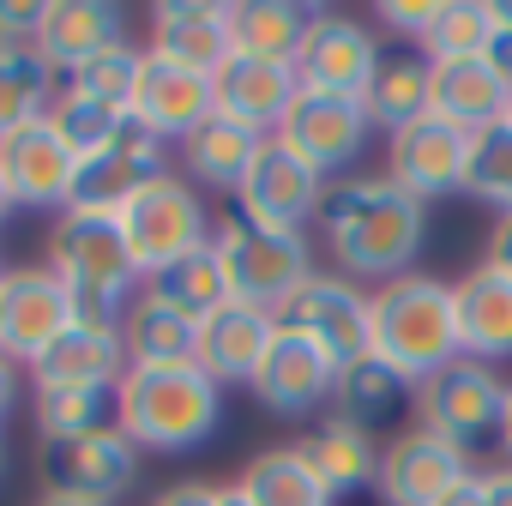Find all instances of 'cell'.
Wrapping results in <instances>:
<instances>
[{"mask_svg": "<svg viewBox=\"0 0 512 506\" xmlns=\"http://www.w3.org/2000/svg\"><path fill=\"white\" fill-rule=\"evenodd\" d=\"M145 25H151L145 37L151 55L193 67L205 79H217L235 55V0H157Z\"/></svg>", "mask_w": 512, "mask_h": 506, "instance_id": "cell-17", "label": "cell"}, {"mask_svg": "<svg viewBox=\"0 0 512 506\" xmlns=\"http://www.w3.org/2000/svg\"><path fill=\"white\" fill-rule=\"evenodd\" d=\"M235 488L253 506H332V494L320 488V476L308 470V458L296 446H266L253 452L235 476Z\"/></svg>", "mask_w": 512, "mask_h": 506, "instance_id": "cell-34", "label": "cell"}, {"mask_svg": "<svg viewBox=\"0 0 512 506\" xmlns=\"http://www.w3.org/2000/svg\"><path fill=\"white\" fill-rule=\"evenodd\" d=\"M464 193H476L482 205H494L500 217H512V127H494L470 145V181Z\"/></svg>", "mask_w": 512, "mask_h": 506, "instance_id": "cell-40", "label": "cell"}, {"mask_svg": "<svg viewBox=\"0 0 512 506\" xmlns=\"http://www.w3.org/2000/svg\"><path fill=\"white\" fill-rule=\"evenodd\" d=\"M476 476V464H470V452H458V446H446L440 434H428V428H404V434H392L386 446H380V476H374V488H380V500L386 506H440L458 482H470Z\"/></svg>", "mask_w": 512, "mask_h": 506, "instance_id": "cell-16", "label": "cell"}, {"mask_svg": "<svg viewBox=\"0 0 512 506\" xmlns=\"http://www.w3.org/2000/svg\"><path fill=\"white\" fill-rule=\"evenodd\" d=\"M211 205H205V193L175 169V175H163L157 187H145L127 211H121V229H127V247H133V266H139V278H157L163 266H175V260H187V253H199V247H211Z\"/></svg>", "mask_w": 512, "mask_h": 506, "instance_id": "cell-7", "label": "cell"}, {"mask_svg": "<svg viewBox=\"0 0 512 506\" xmlns=\"http://www.w3.org/2000/svg\"><path fill=\"white\" fill-rule=\"evenodd\" d=\"M217 506H253V500H247V494H241V488L229 482V488H217Z\"/></svg>", "mask_w": 512, "mask_h": 506, "instance_id": "cell-50", "label": "cell"}, {"mask_svg": "<svg viewBox=\"0 0 512 506\" xmlns=\"http://www.w3.org/2000/svg\"><path fill=\"white\" fill-rule=\"evenodd\" d=\"M13 211H19V205H13V193H7V175H0V229H7Z\"/></svg>", "mask_w": 512, "mask_h": 506, "instance_id": "cell-52", "label": "cell"}, {"mask_svg": "<svg viewBox=\"0 0 512 506\" xmlns=\"http://www.w3.org/2000/svg\"><path fill=\"white\" fill-rule=\"evenodd\" d=\"M211 85H217V115L235 121V127H247V133H260V139H272L284 127V115L296 109V97H302L296 67L247 61V55H229V67Z\"/></svg>", "mask_w": 512, "mask_h": 506, "instance_id": "cell-23", "label": "cell"}, {"mask_svg": "<svg viewBox=\"0 0 512 506\" xmlns=\"http://www.w3.org/2000/svg\"><path fill=\"white\" fill-rule=\"evenodd\" d=\"M43 266L73 290V320L103 326V332H121V314L145 284L133 266L121 211H91V205H67L49 223V260Z\"/></svg>", "mask_w": 512, "mask_h": 506, "instance_id": "cell-2", "label": "cell"}, {"mask_svg": "<svg viewBox=\"0 0 512 506\" xmlns=\"http://www.w3.org/2000/svg\"><path fill=\"white\" fill-rule=\"evenodd\" d=\"M127 374V350H121V332H103V326H67L31 368V392H49V386H121Z\"/></svg>", "mask_w": 512, "mask_h": 506, "instance_id": "cell-26", "label": "cell"}, {"mask_svg": "<svg viewBox=\"0 0 512 506\" xmlns=\"http://www.w3.org/2000/svg\"><path fill=\"white\" fill-rule=\"evenodd\" d=\"M278 145H290L302 163H314L326 181L338 175H356V157L374 145V121L356 97H320V91H302L296 109L284 115V127L272 133Z\"/></svg>", "mask_w": 512, "mask_h": 506, "instance_id": "cell-9", "label": "cell"}, {"mask_svg": "<svg viewBox=\"0 0 512 506\" xmlns=\"http://www.w3.org/2000/svg\"><path fill=\"white\" fill-rule=\"evenodd\" d=\"M0 278H7V260H0Z\"/></svg>", "mask_w": 512, "mask_h": 506, "instance_id": "cell-54", "label": "cell"}, {"mask_svg": "<svg viewBox=\"0 0 512 506\" xmlns=\"http://www.w3.org/2000/svg\"><path fill=\"white\" fill-rule=\"evenodd\" d=\"M31 416H37L43 440H73V434L115 428V386H49V392H31Z\"/></svg>", "mask_w": 512, "mask_h": 506, "instance_id": "cell-36", "label": "cell"}, {"mask_svg": "<svg viewBox=\"0 0 512 506\" xmlns=\"http://www.w3.org/2000/svg\"><path fill=\"white\" fill-rule=\"evenodd\" d=\"M506 109H512V79L488 55L428 61V115H440L446 127L482 139V133L506 127Z\"/></svg>", "mask_w": 512, "mask_h": 506, "instance_id": "cell-20", "label": "cell"}, {"mask_svg": "<svg viewBox=\"0 0 512 506\" xmlns=\"http://www.w3.org/2000/svg\"><path fill=\"white\" fill-rule=\"evenodd\" d=\"M470 145H476L470 133L446 127L440 115H422V121L398 127V133H386V175L404 193H416L422 205L446 199V193H464V181H470Z\"/></svg>", "mask_w": 512, "mask_h": 506, "instance_id": "cell-18", "label": "cell"}, {"mask_svg": "<svg viewBox=\"0 0 512 506\" xmlns=\"http://www.w3.org/2000/svg\"><path fill=\"white\" fill-rule=\"evenodd\" d=\"M494 49V7L488 0H440V19L422 43L428 61H470Z\"/></svg>", "mask_w": 512, "mask_h": 506, "instance_id": "cell-38", "label": "cell"}, {"mask_svg": "<svg viewBox=\"0 0 512 506\" xmlns=\"http://www.w3.org/2000/svg\"><path fill=\"white\" fill-rule=\"evenodd\" d=\"M488 7H494V25H500V31H512V0H488Z\"/></svg>", "mask_w": 512, "mask_h": 506, "instance_id": "cell-51", "label": "cell"}, {"mask_svg": "<svg viewBox=\"0 0 512 506\" xmlns=\"http://www.w3.org/2000/svg\"><path fill=\"white\" fill-rule=\"evenodd\" d=\"M43 7H49V0H0V43H7V49L37 43V31H43Z\"/></svg>", "mask_w": 512, "mask_h": 506, "instance_id": "cell-42", "label": "cell"}, {"mask_svg": "<svg viewBox=\"0 0 512 506\" xmlns=\"http://www.w3.org/2000/svg\"><path fill=\"white\" fill-rule=\"evenodd\" d=\"M55 91H61V73L37 55V43H25V49L0 43V139L43 121L55 109Z\"/></svg>", "mask_w": 512, "mask_h": 506, "instance_id": "cell-33", "label": "cell"}, {"mask_svg": "<svg viewBox=\"0 0 512 506\" xmlns=\"http://www.w3.org/2000/svg\"><path fill=\"white\" fill-rule=\"evenodd\" d=\"M506 127H512V109H506Z\"/></svg>", "mask_w": 512, "mask_h": 506, "instance_id": "cell-55", "label": "cell"}, {"mask_svg": "<svg viewBox=\"0 0 512 506\" xmlns=\"http://www.w3.org/2000/svg\"><path fill=\"white\" fill-rule=\"evenodd\" d=\"M362 109L374 121V133H398L410 121L428 115V55L422 49H386L368 91H362Z\"/></svg>", "mask_w": 512, "mask_h": 506, "instance_id": "cell-32", "label": "cell"}, {"mask_svg": "<svg viewBox=\"0 0 512 506\" xmlns=\"http://www.w3.org/2000/svg\"><path fill=\"white\" fill-rule=\"evenodd\" d=\"M260 151H266L260 133H247V127H235V121L217 115V121H205V127L175 151V163H181V175H187L199 193H229V199H235Z\"/></svg>", "mask_w": 512, "mask_h": 506, "instance_id": "cell-31", "label": "cell"}, {"mask_svg": "<svg viewBox=\"0 0 512 506\" xmlns=\"http://www.w3.org/2000/svg\"><path fill=\"white\" fill-rule=\"evenodd\" d=\"M211 247L223 260V278H229V296L235 302H253L266 314H284L290 296L314 278V247L308 235L296 229H272V223H253L247 211H217L211 223Z\"/></svg>", "mask_w": 512, "mask_h": 506, "instance_id": "cell-5", "label": "cell"}, {"mask_svg": "<svg viewBox=\"0 0 512 506\" xmlns=\"http://www.w3.org/2000/svg\"><path fill=\"white\" fill-rule=\"evenodd\" d=\"M314 19L320 7H308V0H235V55L296 67Z\"/></svg>", "mask_w": 512, "mask_h": 506, "instance_id": "cell-30", "label": "cell"}, {"mask_svg": "<svg viewBox=\"0 0 512 506\" xmlns=\"http://www.w3.org/2000/svg\"><path fill=\"white\" fill-rule=\"evenodd\" d=\"M440 506H488V488H482V470H476L470 482H458V488H452V494H446Z\"/></svg>", "mask_w": 512, "mask_h": 506, "instance_id": "cell-47", "label": "cell"}, {"mask_svg": "<svg viewBox=\"0 0 512 506\" xmlns=\"http://www.w3.org/2000/svg\"><path fill=\"white\" fill-rule=\"evenodd\" d=\"M49 121H55V133L79 151V157H97V151H109L127 127H133V115L127 109H115V103H97V97H85V91H55V109H49Z\"/></svg>", "mask_w": 512, "mask_h": 506, "instance_id": "cell-37", "label": "cell"}, {"mask_svg": "<svg viewBox=\"0 0 512 506\" xmlns=\"http://www.w3.org/2000/svg\"><path fill=\"white\" fill-rule=\"evenodd\" d=\"M0 476H7V434H0Z\"/></svg>", "mask_w": 512, "mask_h": 506, "instance_id": "cell-53", "label": "cell"}, {"mask_svg": "<svg viewBox=\"0 0 512 506\" xmlns=\"http://www.w3.org/2000/svg\"><path fill=\"white\" fill-rule=\"evenodd\" d=\"M368 302H374V362H386L410 386L434 380L440 368H452L464 356V344H458V302H452L446 278L404 272V278L368 290Z\"/></svg>", "mask_w": 512, "mask_h": 506, "instance_id": "cell-4", "label": "cell"}, {"mask_svg": "<svg viewBox=\"0 0 512 506\" xmlns=\"http://www.w3.org/2000/svg\"><path fill=\"white\" fill-rule=\"evenodd\" d=\"M163 175H175L169 163V145L127 127L109 151L85 157L79 163V187H73V205H91V211H127L145 187H157Z\"/></svg>", "mask_w": 512, "mask_h": 506, "instance_id": "cell-21", "label": "cell"}, {"mask_svg": "<svg viewBox=\"0 0 512 506\" xmlns=\"http://www.w3.org/2000/svg\"><path fill=\"white\" fill-rule=\"evenodd\" d=\"M133 127L163 139L169 151H181L205 121H217V85L193 67H175L163 55L145 49V67H139V85H133V103H127Z\"/></svg>", "mask_w": 512, "mask_h": 506, "instance_id": "cell-11", "label": "cell"}, {"mask_svg": "<svg viewBox=\"0 0 512 506\" xmlns=\"http://www.w3.org/2000/svg\"><path fill=\"white\" fill-rule=\"evenodd\" d=\"M139 67H145V49H139V43H115L109 55H97V61H85L79 73H67L61 85H67V91H85V97H97V103L127 109V103H133V85H139Z\"/></svg>", "mask_w": 512, "mask_h": 506, "instance_id": "cell-39", "label": "cell"}, {"mask_svg": "<svg viewBox=\"0 0 512 506\" xmlns=\"http://www.w3.org/2000/svg\"><path fill=\"white\" fill-rule=\"evenodd\" d=\"M326 253L338 260V272L350 284H392L404 272H416V253L428 235V205L416 193H404L392 175H338L326 187V205L314 217Z\"/></svg>", "mask_w": 512, "mask_h": 506, "instance_id": "cell-1", "label": "cell"}, {"mask_svg": "<svg viewBox=\"0 0 512 506\" xmlns=\"http://www.w3.org/2000/svg\"><path fill=\"white\" fill-rule=\"evenodd\" d=\"M452 302H458V344L470 362H512V278L494 272L488 260H476L458 284H452Z\"/></svg>", "mask_w": 512, "mask_h": 506, "instance_id": "cell-25", "label": "cell"}, {"mask_svg": "<svg viewBox=\"0 0 512 506\" xmlns=\"http://www.w3.org/2000/svg\"><path fill=\"white\" fill-rule=\"evenodd\" d=\"M380 55H386V49H380V37H374L368 19L338 13V7H320L314 31H308V43H302L296 79H302V91H320V97H356V103H362V91H368Z\"/></svg>", "mask_w": 512, "mask_h": 506, "instance_id": "cell-14", "label": "cell"}, {"mask_svg": "<svg viewBox=\"0 0 512 506\" xmlns=\"http://www.w3.org/2000/svg\"><path fill=\"white\" fill-rule=\"evenodd\" d=\"M416 392L422 386H410L404 374H392L386 362H356V368H344L338 374V392H332V416H344V422H356L362 434H404L410 428V416H416Z\"/></svg>", "mask_w": 512, "mask_h": 506, "instance_id": "cell-27", "label": "cell"}, {"mask_svg": "<svg viewBox=\"0 0 512 506\" xmlns=\"http://www.w3.org/2000/svg\"><path fill=\"white\" fill-rule=\"evenodd\" d=\"M223 422V386L199 368H127L115 386V428L139 452H193Z\"/></svg>", "mask_w": 512, "mask_h": 506, "instance_id": "cell-3", "label": "cell"}, {"mask_svg": "<svg viewBox=\"0 0 512 506\" xmlns=\"http://www.w3.org/2000/svg\"><path fill=\"white\" fill-rule=\"evenodd\" d=\"M151 506H217V482H175Z\"/></svg>", "mask_w": 512, "mask_h": 506, "instance_id": "cell-43", "label": "cell"}, {"mask_svg": "<svg viewBox=\"0 0 512 506\" xmlns=\"http://www.w3.org/2000/svg\"><path fill=\"white\" fill-rule=\"evenodd\" d=\"M145 290H151L157 302H169L175 314H187V320H211L223 302H235V296H229V278H223V260H217V247H199V253H187V260L163 266L157 278H145Z\"/></svg>", "mask_w": 512, "mask_h": 506, "instance_id": "cell-35", "label": "cell"}, {"mask_svg": "<svg viewBox=\"0 0 512 506\" xmlns=\"http://www.w3.org/2000/svg\"><path fill=\"white\" fill-rule=\"evenodd\" d=\"M25 368L19 362H7V356H0V428H7V416L19 410V392H25V380H19Z\"/></svg>", "mask_w": 512, "mask_h": 506, "instance_id": "cell-45", "label": "cell"}, {"mask_svg": "<svg viewBox=\"0 0 512 506\" xmlns=\"http://www.w3.org/2000/svg\"><path fill=\"white\" fill-rule=\"evenodd\" d=\"M482 260H488L494 272L512 278V217H494V229H488V253H482Z\"/></svg>", "mask_w": 512, "mask_h": 506, "instance_id": "cell-44", "label": "cell"}, {"mask_svg": "<svg viewBox=\"0 0 512 506\" xmlns=\"http://www.w3.org/2000/svg\"><path fill=\"white\" fill-rule=\"evenodd\" d=\"M121 350H127V368H181L199 356V320L175 314L139 284V296L121 314Z\"/></svg>", "mask_w": 512, "mask_h": 506, "instance_id": "cell-29", "label": "cell"}, {"mask_svg": "<svg viewBox=\"0 0 512 506\" xmlns=\"http://www.w3.org/2000/svg\"><path fill=\"white\" fill-rule=\"evenodd\" d=\"M79 151L55 133V121H31L19 133L0 139V175H7V193L19 211H67L73 205V187H79Z\"/></svg>", "mask_w": 512, "mask_h": 506, "instance_id": "cell-15", "label": "cell"}, {"mask_svg": "<svg viewBox=\"0 0 512 506\" xmlns=\"http://www.w3.org/2000/svg\"><path fill=\"white\" fill-rule=\"evenodd\" d=\"M247 392L260 398L272 416L302 422V416H314V410L332 404V392H338V362H332L326 350H314L302 332H290V326L278 320V338H272L260 374L247 380Z\"/></svg>", "mask_w": 512, "mask_h": 506, "instance_id": "cell-19", "label": "cell"}, {"mask_svg": "<svg viewBox=\"0 0 512 506\" xmlns=\"http://www.w3.org/2000/svg\"><path fill=\"white\" fill-rule=\"evenodd\" d=\"M326 187H332V181H326L314 163H302L290 145L266 139V151L253 157V169H247V181H241V193H235L229 205L247 211L253 223H272V229L308 235L314 217H320V205H326Z\"/></svg>", "mask_w": 512, "mask_h": 506, "instance_id": "cell-13", "label": "cell"}, {"mask_svg": "<svg viewBox=\"0 0 512 506\" xmlns=\"http://www.w3.org/2000/svg\"><path fill=\"white\" fill-rule=\"evenodd\" d=\"M73 326V290L49 266H7L0 278V356L31 368Z\"/></svg>", "mask_w": 512, "mask_h": 506, "instance_id": "cell-10", "label": "cell"}, {"mask_svg": "<svg viewBox=\"0 0 512 506\" xmlns=\"http://www.w3.org/2000/svg\"><path fill=\"white\" fill-rule=\"evenodd\" d=\"M506 374L488 368V362H470L458 356L452 368H440L434 380H422L416 392V428L440 434L446 446L458 452H482V446H500V416H506Z\"/></svg>", "mask_w": 512, "mask_h": 506, "instance_id": "cell-6", "label": "cell"}, {"mask_svg": "<svg viewBox=\"0 0 512 506\" xmlns=\"http://www.w3.org/2000/svg\"><path fill=\"white\" fill-rule=\"evenodd\" d=\"M500 452L512 458V386H506V416H500Z\"/></svg>", "mask_w": 512, "mask_h": 506, "instance_id": "cell-48", "label": "cell"}, {"mask_svg": "<svg viewBox=\"0 0 512 506\" xmlns=\"http://www.w3.org/2000/svg\"><path fill=\"white\" fill-rule=\"evenodd\" d=\"M278 320H284L290 332H302L314 350H326V356L338 362V374L374 356V302H368V290L350 284L344 272H314V278L290 296V308H284Z\"/></svg>", "mask_w": 512, "mask_h": 506, "instance_id": "cell-8", "label": "cell"}, {"mask_svg": "<svg viewBox=\"0 0 512 506\" xmlns=\"http://www.w3.org/2000/svg\"><path fill=\"white\" fill-rule=\"evenodd\" d=\"M115 43H127V7L115 0H49L43 7V31H37V55L67 79L85 61L109 55Z\"/></svg>", "mask_w": 512, "mask_h": 506, "instance_id": "cell-22", "label": "cell"}, {"mask_svg": "<svg viewBox=\"0 0 512 506\" xmlns=\"http://www.w3.org/2000/svg\"><path fill=\"white\" fill-rule=\"evenodd\" d=\"M296 452L308 458V470L320 476V488H326L332 500L362 494V488H374V476H380V446H374V434H362V428L344 422V416H320V422L296 440Z\"/></svg>", "mask_w": 512, "mask_h": 506, "instance_id": "cell-28", "label": "cell"}, {"mask_svg": "<svg viewBox=\"0 0 512 506\" xmlns=\"http://www.w3.org/2000/svg\"><path fill=\"white\" fill-rule=\"evenodd\" d=\"M31 506H97V500H73V494H49V488H43Z\"/></svg>", "mask_w": 512, "mask_h": 506, "instance_id": "cell-49", "label": "cell"}, {"mask_svg": "<svg viewBox=\"0 0 512 506\" xmlns=\"http://www.w3.org/2000/svg\"><path fill=\"white\" fill-rule=\"evenodd\" d=\"M482 488H488V506H512V464L482 470Z\"/></svg>", "mask_w": 512, "mask_h": 506, "instance_id": "cell-46", "label": "cell"}, {"mask_svg": "<svg viewBox=\"0 0 512 506\" xmlns=\"http://www.w3.org/2000/svg\"><path fill=\"white\" fill-rule=\"evenodd\" d=\"M278 338V314L253 308V302H223L211 320H199V368L217 380V386H247L253 374H260L266 350Z\"/></svg>", "mask_w": 512, "mask_h": 506, "instance_id": "cell-24", "label": "cell"}, {"mask_svg": "<svg viewBox=\"0 0 512 506\" xmlns=\"http://www.w3.org/2000/svg\"><path fill=\"white\" fill-rule=\"evenodd\" d=\"M434 19H440V0H380V7L368 13V25L392 31L398 49H422L428 31H434Z\"/></svg>", "mask_w": 512, "mask_h": 506, "instance_id": "cell-41", "label": "cell"}, {"mask_svg": "<svg viewBox=\"0 0 512 506\" xmlns=\"http://www.w3.org/2000/svg\"><path fill=\"white\" fill-rule=\"evenodd\" d=\"M133 476H139V446L121 428H97V434H73V440H43V488L49 494L115 506L133 488Z\"/></svg>", "mask_w": 512, "mask_h": 506, "instance_id": "cell-12", "label": "cell"}]
</instances>
